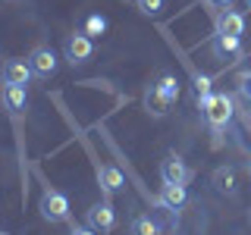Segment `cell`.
<instances>
[{"label":"cell","mask_w":251,"mask_h":235,"mask_svg":"<svg viewBox=\"0 0 251 235\" xmlns=\"http://www.w3.org/2000/svg\"><path fill=\"white\" fill-rule=\"evenodd\" d=\"M107 25H110V22H107V16L91 13V16H85V22H82V35H88L91 41H94V38H100V35L107 31Z\"/></svg>","instance_id":"obj_15"},{"label":"cell","mask_w":251,"mask_h":235,"mask_svg":"<svg viewBox=\"0 0 251 235\" xmlns=\"http://www.w3.org/2000/svg\"><path fill=\"white\" fill-rule=\"evenodd\" d=\"M170 107H173V100H170L160 88H157V85H151V88L145 91V110H148L151 116H157V119H160V116L170 113Z\"/></svg>","instance_id":"obj_12"},{"label":"cell","mask_w":251,"mask_h":235,"mask_svg":"<svg viewBox=\"0 0 251 235\" xmlns=\"http://www.w3.org/2000/svg\"><path fill=\"white\" fill-rule=\"evenodd\" d=\"M235 91L242 94V100L251 104V69H242V72L235 75Z\"/></svg>","instance_id":"obj_18"},{"label":"cell","mask_w":251,"mask_h":235,"mask_svg":"<svg viewBox=\"0 0 251 235\" xmlns=\"http://www.w3.org/2000/svg\"><path fill=\"white\" fill-rule=\"evenodd\" d=\"M38 210H41V216L47 219V223H69L73 219V207H69V198L63 191H57V188L47 185L41 201H38Z\"/></svg>","instance_id":"obj_2"},{"label":"cell","mask_w":251,"mask_h":235,"mask_svg":"<svg viewBox=\"0 0 251 235\" xmlns=\"http://www.w3.org/2000/svg\"><path fill=\"white\" fill-rule=\"evenodd\" d=\"M163 3H167V0H135L138 13H145V16H157L163 10Z\"/></svg>","instance_id":"obj_20"},{"label":"cell","mask_w":251,"mask_h":235,"mask_svg":"<svg viewBox=\"0 0 251 235\" xmlns=\"http://www.w3.org/2000/svg\"><path fill=\"white\" fill-rule=\"evenodd\" d=\"M63 60L69 63V66H85V63L94 60V41L88 35H82V31H75V35H69L66 41H63Z\"/></svg>","instance_id":"obj_3"},{"label":"cell","mask_w":251,"mask_h":235,"mask_svg":"<svg viewBox=\"0 0 251 235\" xmlns=\"http://www.w3.org/2000/svg\"><path fill=\"white\" fill-rule=\"evenodd\" d=\"M214 25H217V35H232V38H242L245 35V16L239 10H223L214 16Z\"/></svg>","instance_id":"obj_10"},{"label":"cell","mask_w":251,"mask_h":235,"mask_svg":"<svg viewBox=\"0 0 251 235\" xmlns=\"http://www.w3.org/2000/svg\"><path fill=\"white\" fill-rule=\"evenodd\" d=\"M210 179H214V188H217L220 194H229V198H232V194L239 191V185H235V169L232 166H217Z\"/></svg>","instance_id":"obj_13"},{"label":"cell","mask_w":251,"mask_h":235,"mask_svg":"<svg viewBox=\"0 0 251 235\" xmlns=\"http://www.w3.org/2000/svg\"><path fill=\"white\" fill-rule=\"evenodd\" d=\"M157 88H160L163 94H167V97L173 100V104L179 100V82H176V75H173V72H163L160 78H157Z\"/></svg>","instance_id":"obj_17"},{"label":"cell","mask_w":251,"mask_h":235,"mask_svg":"<svg viewBox=\"0 0 251 235\" xmlns=\"http://www.w3.org/2000/svg\"><path fill=\"white\" fill-rule=\"evenodd\" d=\"M188 201V191L185 185H163L160 194H157V204H160L163 210H170V213H176V210H182Z\"/></svg>","instance_id":"obj_11"},{"label":"cell","mask_w":251,"mask_h":235,"mask_svg":"<svg viewBox=\"0 0 251 235\" xmlns=\"http://www.w3.org/2000/svg\"><path fill=\"white\" fill-rule=\"evenodd\" d=\"M232 3H235V0H204V6H207L214 16L223 13V10H232Z\"/></svg>","instance_id":"obj_21"},{"label":"cell","mask_w":251,"mask_h":235,"mask_svg":"<svg viewBox=\"0 0 251 235\" xmlns=\"http://www.w3.org/2000/svg\"><path fill=\"white\" fill-rule=\"evenodd\" d=\"M0 97H3V107H6V113H10V119L19 122L22 113L28 110V94H25V88H19V85H3Z\"/></svg>","instance_id":"obj_8"},{"label":"cell","mask_w":251,"mask_h":235,"mask_svg":"<svg viewBox=\"0 0 251 235\" xmlns=\"http://www.w3.org/2000/svg\"><path fill=\"white\" fill-rule=\"evenodd\" d=\"M192 166L182 160L179 154H170L167 160L160 163V179H163V185H188L192 182Z\"/></svg>","instance_id":"obj_5"},{"label":"cell","mask_w":251,"mask_h":235,"mask_svg":"<svg viewBox=\"0 0 251 235\" xmlns=\"http://www.w3.org/2000/svg\"><path fill=\"white\" fill-rule=\"evenodd\" d=\"M210 53L217 60H235L245 53V44H242V38H232V35H214L210 38Z\"/></svg>","instance_id":"obj_9"},{"label":"cell","mask_w":251,"mask_h":235,"mask_svg":"<svg viewBox=\"0 0 251 235\" xmlns=\"http://www.w3.org/2000/svg\"><path fill=\"white\" fill-rule=\"evenodd\" d=\"M3 85H19V88H25V85L35 78V72H31V66H28V57L22 60V57H10L3 63Z\"/></svg>","instance_id":"obj_6"},{"label":"cell","mask_w":251,"mask_h":235,"mask_svg":"<svg viewBox=\"0 0 251 235\" xmlns=\"http://www.w3.org/2000/svg\"><path fill=\"white\" fill-rule=\"evenodd\" d=\"M28 66H31V72H35V78L47 82V78L57 75V69H60V57H57V50H53V47L38 44L35 50L28 53Z\"/></svg>","instance_id":"obj_4"},{"label":"cell","mask_w":251,"mask_h":235,"mask_svg":"<svg viewBox=\"0 0 251 235\" xmlns=\"http://www.w3.org/2000/svg\"><path fill=\"white\" fill-rule=\"evenodd\" d=\"M98 182L104 188V194H116L123 188V172L116 166H110V163H104V166L98 169Z\"/></svg>","instance_id":"obj_14"},{"label":"cell","mask_w":251,"mask_h":235,"mask_svg":"<svg viewBox=\"0 0 251 235\" xmlns=\"http://www.w3.org/2000/svg\"><path fill=\"white\" fill-rule=\"evenodd\" d=\"M210 75H195V97H198V104L204 97H210V94H214V88H210Z\"/></svg>","instance_id":"obj_19"},{"label":"cell","mask_w":251,"mask_h":235,"mask_svg":"<svg viewBox=\"0 0 251 235\" xmlns=\"http://www.w3.org/2000/svg\"><path fill=\"white\" fill-rule=\"evenodd\" d=\"M245 3H248V10H251V0H245Z\"/></svg>","instance_id":"obj_24"},{"label":"cell","mask_w":251,"mask_h":235,"mask_svg":"<svg viewBox=\"0 0 251 235\" xmlns=\"http://www.w3.org/2000/svg\"><path fill=\"white\" fill-rule=\"evenodd\" d=\"M69 235H98L94 229H88V226H73V232Z\"/></svg>","instance_id":"obj_22"},{"label":"cell","mask_w":251,"mask_h":235,"mask_svg":"<svg viewBox=\"0 0 251 235\" xmlns=\"http://www.w3.org/2000/svg\"><path fill=\"white\" fill-rule=\"evenodd\" d=\"M198 107H201L204 122H207L214 132H223L226 125L232 122V97L223 94V91H214L210 97H204Z\"/></svg>","instance_id":"obj_1"},{"label":"cell","mask_w":251,"mask_h":235,"mask_svg":"<svg viewBox=\"0 0 251 235\" xmlns=\"http://www.w3.org/2000/svg\"><path fill=\"white\" fill-rule=\"evenodd\" d=\"M248 176H251V157H248Z\"/></svg>","instance_id":"obj_23"},{"label":"cell","mask_w":251,"mask_h":235,"mask_svg":"<svg viewBox=\"0 0 251 235\" xmlns=\"http://www.w3.org/2000/svg\"><path fill=\"white\" fill-rule=\"evenodd\" d=\"M129 232H132V235H160V223H157V219H151L148 213H138L135 219H132Z\"/></svg>","instance_id":"obj_16"},{"label":"cell","mask_w":251,"mask_h":235,"mask_svg":"<svg viewBox=\"0 0 251 235\" xmlns=\"http://www.w3.org/2000/svg\"><path fill=\"white\" fill-rule=\"evenodd\" d=\"M85 226L94 232H110L116 226V213H113V207L104 201V204H91L88 207V213H85Z\"/></svg>","instance_id":"obj_7"}]
</instances>
